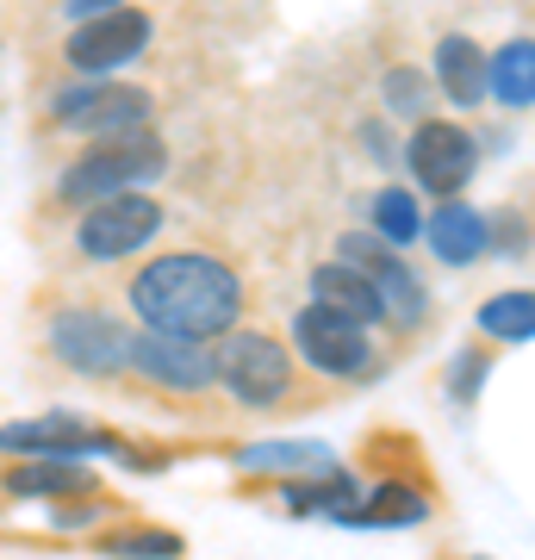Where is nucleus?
I'll return each mask as SVG.
<instances>
[{
  "mask_svg": "<svg viewBox=\"0 0 535 560\" xmlns=\"http://www.w3.org/2000/svg\"><path fill=\"white\" fill-rule=\"evenodd\" d=\"M243 275L212 249H162L138 261V275L125 280V305L143 330L187 342H219L224 330L243 324Z\"/></svg>",
  "mask_w": 535,
  "mask_h": 560,
  "instance_id": "1",
  "label": "nucleus"
},
{
  "mask_svg": "<svg viewBox=\"0 0 535 560\" xmlns=\"http://www.w3.org/2000/svg\"><path fill=\"white\" fill-rule=\"evenodd\" d=\"M212 349V386H219L231 405L243 411H280V405H293V355H287V342L268 337V330H224L219 342H206Z\"/></svg>",
  "mask_w": 535,
  "mask_h": 560,
  "instance_id": "2",
  "label": "nucleus"
},
{
  "mask_svg": "<svg viewBox=\"0 0 535 560\" xmlns=\"http://www.w3.org/2000/svg\"><path fill=\"white\" fill-rule=\"evenodd\" d=\"M162 168H168V150H162L156 131L100 138L57 175V200L62 206H94V200H113V194H138V187L162 180Z\"/></svg>",
  "mask_w": 535,
  "mask_h": 560,
  "instance_id": "3",
  "label": "nucleus"
},
{
  "mask_svg": "<svg viewBox=\"0 0 535 560\" xmlns=\"http://www.w3.org/2000/svg\"><path fill=\"white\" fill-rule=\"evenodd\" d=\"M337 261H349L356 275H368V287H374V300H380V312H386L393 330H417V324L430 318V287H423V275L405 256H393L380 237H361V231L337 237Z\"/></svg>",
  "mask_w": 535,
  "mask_h": 560,
  "instance_id": "4",
  "label": "nucleus"
},
{
  "mask_svg": "<svg viewBox=\"0 0 535 560\" xmlns=\"http://www.w3.org/2000/svg\"><path fill=\"white\" fill-rule=\"evenodd\" d=\"M405 168H411L417 194L430 200H461L479 168V138L455 119H417L405 143Z\"/></svg>",
  "mask_w": 535,
  "mask_h": 560,
  "instance_id": "5",
  "label": "nucleus"
},
{
  "mask_svg": "<svg viewBox=\"0 0 535 560\" xmlns=\"http://www.w3.org/2000/svg\"><path fill=\"white\" fill-rule=\"evenodd\" d=\"M287 355H299L312 374H330V381H368L380 368V342H374V330L305 305L293 318V349Z\"/></svg>",
  "mask_w": 535,
  "mask_h": 560,
  "instance_id": "6",
  "label": "nucleus"
},
{
  "mask_svg": "<svg viewBox=\"0 0 535 560\" xmlns=\"http://www.w3.org/2000/svg\"><path fill=\"white\" fill-rule=\"evenodd\" d=\"M162 231V200L156 194H113V200H94L81 206V224H75V256L88 261H125L138 256L143 243H156Z\"/></svg>",
  "mask_w": 535,
  "mask_h": 560,
  "instance_id": "7",
  "label": "nucleus"
},
{
  "mask_svg": "<svg viewBox=\"0 0 535 560\" xmlns=\"http://www.w3.org/2000/svg\"><path fill=\"white\" fill-rule=\"evenodd\" d=\"M50 119L81 138H131L150 131V94L131 81H75L50 101Z\"/></svg>",
  "mask_w": 535,
  "mask_h": 560,
  "instance_id": "8",
  "label": "nucleus"
},
{
  "mask_svg": "<svg viewBox=\"0 0 535 560\" xmlns=\"http://www.w3.org/2000/svg\"><path fill=\"white\" fill-rule=\"evenodd\" d=\"M0 455L13 460H81V455H125V436L81 423L75 411H44V418L0 423Z\"/></svg>",
  "mask_w": 535,
  "mask_h": 560,
  "instance_id": "9",
  "label": "nucleus"
},
{
  "mask_svg": "<svg viewBox=\"0 0 535 560\" xmlns=\"http://www.w3.org/2000/svg\"><path fill=\"white\" fill-rule=\"evenodd\" d=\"M125 349H131V330H125L113 312H94V305H69L50 318V355L75 374H125Z\"/></svg>",
  "mask_w": 535,
  "mask_h": 560,
  "instance_id": "10",
  "label": "nucleus"
},
{
  "mask_svg": "<svg viewBox=\"0 0 535 560\" xmlns=\"http://www.w3.org/2000/svg\"><path fill=\"white\" fill-rule=\"evenodd\" d=\"M150 13H138V7H113V13H100V20H81L75 32H69V62H75L88 81H113V69H125V62L143 57V44H150Z\"/></svg>",
  "mask_w": 535,
  "mask_h": 560,
  "instance_id": "11",
  "label": "nucleus"
},
{
  "mask_svg": "<svg viewBox=\"0 0 535 560\" xmlns=\"http://www.w3.org/2000/svg\"><path fill=\"white\" fill-rule=\"evenodd\" d=\"M125 368L143 374L150 386H162V393H206L212 386V349L187 337H156V330H131Z\"/></svg>",
  "mask_w": 535,
  "mask_h": 560,
  "instance_id": "12",
  "label": "nucleus"
},
{
  "mask_svg": "<svg viewBox=\"0 0 535 560\" xmlns=\"http://www.w3.org/2000/svg\"><path fill=\"white\" fill-rule=\"evenodd\" d=\"M417 243H430V256L449 261V268H474V261L492 249V237H486V212L467 206V200H442L437 212L423 219Z\"/></svg>",
  "mask_w": 535,
  "mask_h": 560,
  "instance_id": "13",
  "label": "nucleus"
},
{
  "mask_svg": "<svg viewBox=\"0 0 535 560\" xmlns=\"http://www.w3.org/2000/svg\"><path fill=\"white\" fill-rule=\"evenodd\" d=\"M7 499H38V504H69L100 492V480L81 467V460H13L7 480H0Z\"/></svg>",
  "mask_w": 535,
  "mask_h": 560,
  "instance_id": "14",
  "label": "nucleus"
},
{
  "mask_svg": "<svg viewBox=\"0 0 535 560\" xmlns=\"http://www.w3.org/2000/svg\"><path fill=\"white\" fill-rule=\"evenodd\" d=\"M312 305L317 312H337V318H349V324H361V330L386 324V312H380L368 275H356L349 261H324V268H312Z\"/></svg>",
  "mask_w": 535,
  "mask_h": 560,
  "instance_id": "15",
  "label": "nucleus"
},
{
  "mask_svg": "<svg viewBox=\"0 0 535 560\" xmlns=\"http://www.w3.org/2000/svg\"><path fill=\"white\" fill-rule=\"evenodd\" d=\"M437 94L442 101H455L461 113L486 101V50H479L474 38H461L455 32V38L437 44Z\"/></svg>",
  "mask_w": 535,
  "mask_h": 560,
  "instance_id": "16",
  "label": "nucleus"
},
{
  "mask_svg": "<svg viewBox=\"0 0 535 560\" xmlns=\"http://www.w3.org/2000/svg\"><path fill=\"white\" fill-rule=\"evenodd\" d=\"M486 101L511 106V113H523L535 101V44L530 38L498 44V57H486Z\"/></svg>",
  "mask_w": 535,
  "mask_h": 560,
  "instance_id": "17",
  "label": "nucleus"
},
{
  "mask_svg": "<svg viewBox=\"0 0 535 560\" xmlns=\"http://www.w3.org/2000/svg\"><path fill=\"white\" fill-rule=\"evenodd\" d=\"M243 467V474H330L337 460H330V448L324 442H256V448H237L231 455Z\"/></svg>",
  "mask_w": 535,
  "mask_h": 560,
  "instance_id": "18",
  "label": "nucleus"
},
{
  "mask_svg": "<svg viewBox=\"0 0 535 560\" xmlns=\"http://www.w3.org/2000/svg\"><path fill=\"white\" fill-rule=\"evenodd\" d=\"M368 219H374V237L393 249V256H405L417 243V231H423V212H417V194L411 187H380L374 206H368Z\"/></svg>",
  "mask_w": 535,
  "mask_h": 560,
  "instance_id": "19",
  "label": "nucleus"
},
{
  "mask_svg": "<svg viewBox=\"0 0 535 560\" xmlns=\"http://www.w3.org/2000/svg\"><path fill=\"white\" fill-rule=\"evenodd\" d=\"M94 548L106 560H181L187 541L175 529H162V523H125V529H106Z\"/></svg>",
  "mask_w": 535,
  "mask_h": 560,
  "instance_id": "20",
  "label": "nucleus"
},
{
  "mask_svg": "<svg viewBox=\"0 0 535 560\" xmlns=\"http://www.w3.org/2000/svg\"><path fill=\"white\" fill-rule=\"evenodd\" d=\"M479 330L492 342H530L535 337V293L530 287H511V293H492V300L479 305Z\"/></svg>",
  "mask_w": 535,
  "mask_h": 560,
  "instance_id": "21",
  "label": "nucleus"
},
{
  "mask_svg": "<svg viewBox=\"0 0 535 560\" xmlns=\"http://www.w3.org/2000/svg\"><path fill=\"white\" fill-rule=\"evenodd\" d=\"M423 511H430V504L417 499L411 486L393 480V486H380L374 499H356V511H349L342 523H417Z\"/></svg>",
  "mask_w": 535,
  "mask_h": 560,
  "instance_id": "22",
  "label": "nucleus"
},
{
  "mask_svg": "<svg viewBox=\"0 0 535 560\" xmlns=\"http://www.w3.org/2000/svg\"><path fill=\"white\" fill-rule=\"evenodd\" d=\"M380 88H386V113H393V119H423L430 101H437V88H430L423 69H386Z\"/></svg>",
  "mask_w": 535,
  "mask_h": 560,
  "instance_id": "23",
  "label": "nucleus"
},
{
  "mask_svg": "<svg viewBox=\"0 0 535 560\" xmlns=\"http://www.w3.org/2000/svg\"><path fill=\"white\" fill-rule=\"evenodd\" d=\"M486 381V355H467L455 361V374H449V386H455V399H474V386Z\"/></svg>",
  "mask_w": 535,
  "mask_h": 560,
  "instance_id": "24",
  "label": "nucleus"
},
{
  "mask_svg": "<svg viewBox=\"0 0 535 560\" xmlns=\"http://www.w3.org/2000/svg\"><path fill=\"white\" fill-rule=\"evenodd\" d=\"M69 13H75V25L81 20H100V13H113V7H125V0H62Z\"/></svg>",
  "mask_w": 535,
  "mask_h": 560,
  "instance_id": "25",
  "label": "nucleus"
}]
</instances>
